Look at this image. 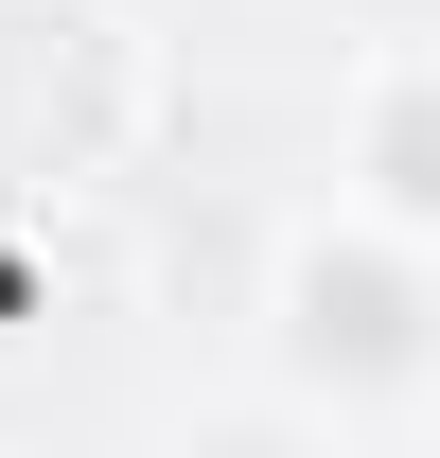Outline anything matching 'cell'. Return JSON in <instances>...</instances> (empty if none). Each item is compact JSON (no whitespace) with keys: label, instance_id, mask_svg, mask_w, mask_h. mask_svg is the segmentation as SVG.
<instances>
[{"label":"cell","instance_id":"cell-1","mask_svg":"<svg viewBox=\"0 0 440 458\" xmlns=\"http://www.w3.org/2000/svg\"><path fill=\"white\" fill-rule=\"evenodd\" d=\"M282 370L300 388H334V405H387V388H423L440 370V265L405 247V229H300L282 247Z\"/></svg>","mask_w":440,"mask_h":458},{"label":"cell","instance_id":"cell-3","mask_svg":"<svg viewBox=\"0 0 440 458\" xmlns=\"http://www.w3.org/2000/svg\"><path fill=\"white\" fill-rule=\"evenodd\" d=\"M106 18H89V0H18V18H0V106L18 123H54V176L89 159V141H106ZM18 123H0V159H18Z\"/></svg>","mask_w":440,"mask_h":458},{"label":"cell","instance_id":"cell-4","mask_svg":"<svg viewBox=\"0 0 440 458\" xmlns=\"http://www.w3.org/2000/svg\"><path fill=\"white\" fill-rule=\"evenodd\" d=\"M176 458H317V441H300L282 405H229V423H194V441H176Z\"/></svg>","mask_w":440,"mask_h":458},{"label":"cell","instance_id":"cell-2","mask_svg":"<svg viewBox=\"0 0 440 458\" xmlns=\"http://www.w3.org/2000/svg\"><path fill=\"white\" fill-rule=\"evenodd\" d=\"M352 212L405 229V247H440V54L423 36L370 54V89H352Z\"/></svg>","mask_w":440,"mask_h":458}]
</instances>
